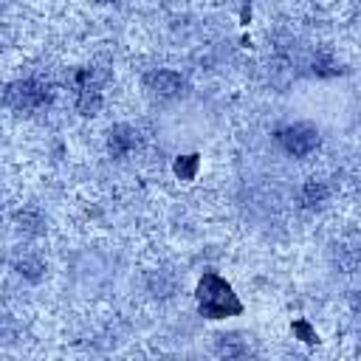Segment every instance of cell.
I'll return each instance as SVG.
<instances>
[{
    "mask_svg": "<svg viewBox=\"0 0 361 361\" xmlns=\"http://www.w3.org/2000/svg\"><path fill=\"white\" fill-rule=\"evenodd\" d=\"M197 299H200V310L209 316V319H220L226 313H237L240 310V302L234 299L231 288L214 276V274H206L197 285Z\"/></svg>",
    "mask_w": 361,
    "mask_h": 361,
    "instance_id": "cell-1",
    "label": "cell"
},
{
    "mask_svg": "<svg viewBox=\"0 0 361 361\" xmlns=\"http://www.w3.org/2000/svg\"><path fill=\"white\" fill-rule=\"evenodd\" d=\"M276 138L285 147V152L293 155V158H305L319 147V130L307 121H299V124H290V127L279 130Z\"/></svg>",
    "mask_w": 361,
    "mask_h": 361,
    "instance_id": "cell-2",
    "label": "cell"
},
{
    "mask_svg": "<svg viewBox=\"0 0 361 361\" xmlns=\"http://www.w3.org/2000/svg\"><path fill=\"white\" fill-rule=\"evenodd\" d=\"M48 99H51L48 85H39V82H34V79L14 82V85H8V90H6V102H8L11 107H17V110H37V107L48 104Z\"/></svg>",
    "mask_w": 361,
    "mask_h": 361,
    "instance_id": "cell-3",
    "label": "cell"
},
{
    "mask_svg": "<svg viewBox=\"0 0 361 361\" xmlns=\"http://www.w3.org/2000/svg\"><path fill=\"white\" fill-rule=\"evenodd\" d=\"M183 87V79L175 73V71H152L147 76V90L155 96V99H175Z\"/></svg>",
    "mask_w": 361,
    "mask_h": 361,
    "instance_id": "cell-4",
    "label": "cell"
},
{
    "mask_svg": "<svg viewBox=\"0 0 361 361\" xmlns=\"http://www.w3.org/2000/svg\"><path fill=\"white\" fill-rule=\"evenodd\" d=\"M76 107L82 116H96L99 107H102V93H99V85L90 79L87 71L79 73V90H76Z\"/></svg>",
    "mask_w": 361,
    "mask_h": 361,
    "instance_id": "cell-5",
    "label": "cell"
},
{
    "mask_svg": "<svg viewBox=\"0 0 361 361\" xmlns=\"http://www.w3.org/2000/svg\"><path fill=\"white\" fill-rule=\"evenodd\" d=\"M107 144H110V152L116 158H121V155H127L138 144V133L133 127H127V124H118V127L110 130V141Z\"/></svg>",
    "mask_w": 361,
    "mask_h": 361,
    "instance_id": "cell-6",
    "label": "cell"
},
{
    "mask_svg": "<svg viewBox=\"0 0 361 361\" xmlns=\"http://www.w3.org/2000/svg\"><path fill=\"white\" fill-rule=\"evenodd\" d=\"M327 195H330V189H327V183L319 180V178H310V180L305 183V189H302V200H305L307 206H319V203H324Z\"/></svg>",
    "mask_w": 361,
    "mask_h": 361,
    "instance_id": "cell-7",
    "label": "cell"
},
{
    "mask_svg": "<svg viewBox=\"0 0 361 361\" xmlns=\"http://www.w3.org/2000/svg\"><path fill=\"white\" fill-rule=\"evenodd\" d=\"M17 223H20V228H23L25 234H39V231H42V214H39L37 209H23V212L17 214Z\"/></svg>",
    "mask_w": 361,
    "mask_h": 361,
    "instance_id": "cell-8",
    "label": "cell"
},
{
    "mask_svg": "<svg viewBox=\"0 0 361 361\" xmlns=\"http://www.w3.org/2000/svg\"><path fill=\"white\" fill-rule=\"evenodd\" d=\"M245 353V344H243V338L240 336H220V341H217V355H226V358H234V355H243Z\"/></svg>",
    "mask_w": 361,
    "mask_h": 361,
    "instance_id": "cell-9",
    "label": "cell"
},
{
    "mask_svg": "<svg viewBox=\"0 0 361 361\" xmlns=\"http://www.w3.org/2000/svg\"><path fill=\"white\" fill-rule=\"evenodd\" d=\"M17 271H20L25 279L37 282V279L42 276V271H45V262H42V259H37V257H23V259L17 262Z\"/></svg>",
    "mask_w": 361,
    "mask_h": 361,
    "instance_id": "cell-10",
    "label": "cell"
},
{
    "mask_svg": "<svg viewBox=\"0 0 361 361\" xmlns=\"http://www.w3.org/2000/svg\"><path fill=\"white\" fill-rule=\"evenodd\" d=\"M341 68H338V59H333L330 54H319L313 59V73L316 76H336Z\"/></svg>",
    "mask_w": 361,
    "mask_h": 361,
    "instance_id": "cell-11",
    "label": "cell"
},
{
    "mask_svg": "<svg viewBox=\"0 0 361 361\" xmlns=\"http://www.w3.org/2000/svg\"><path fill=\"white\" fill-rule=\"evenodd\" d=\"M195 169H197V155H183L175 161V175L180 180H192L195 178Z\"/></svg>",
    "mask_w": 361,
    "mask_h": 361,
    "instance_id": "cell-12",
    "label": "cell"
},
{
    "mask_svg": "<svg viewBox=\"0 0 361 361\" xmlns=\"http://www.w3.org/2000/svg\"><path fill=\"white\" fill-rule=\"evenodd\" d=\"M296 333H302V336H305V341H316V336L310 333V327H307V324H302V322L296 324Z\"/></svg>",
    "mask_w": 361,
    "mask_h": 361,
    "instance_id": "cell-13",
    "label": "cell"
}]
</instances>
